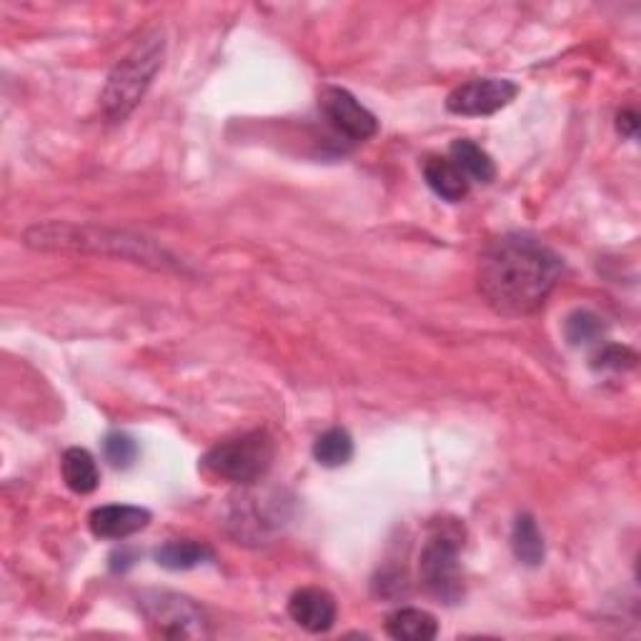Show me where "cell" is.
<instances>
[{"mask_svg": "<svg viewBox=\"0 0 641 641\" xmlns=\"http://www.w3.org/2000/svg\"><path fill=\"white\" fill-rule=\"evenodd\" d=\"M273 457L275 449L271 436L266 432H251L239 436V439L216 444L203 457V466L218 478L248 486L261 482L269 474Z\"/></svg>", "mask_w": 641, "mask_h": 641, "instance_id": "4", "label": "cell"}, {"mask_svg": "<svg viewBox=\"0 0 641 641\" xmlns=\"http://www.w3.org/2000/svg\"><path fill=\"white\" fill-rule=\"evenodd\" d=\"M511 549H514L518 562L526 566H539L543 556H547L543 537L531 514H522L516 518L514 531H511Z\"/></svg>", "mask_w": 641, "mask_h": 641, "instance_id": "16", "label": "cell"}, {"mask_svg": "<svg viewBox=\"0 0 641 641\" xmlns=\"http://www.w3.org/2000/svg\"><path fill=\"white\" fill-rule=\"evenodd\" d=\"M321 113L331 126L348 141H369L379 133V120L369 108L354 99L344 88L329 86L321 91Z\"/></svg>", "mask_w": 641, "mask_h": 641, "instance_id": "8", "label": "cell"}, {"mask_svg": "<svg viewBox=\"0 0 641 641\" xmlns=\"http://www.w3.org/2000/svg\"><path fill=\"white\" fill-rule=\"evenodd\" d=\"M637 363V354L627 346H606L602 354L597 356V369H631Z\"/></svg>", "mask_w": 641, "mask_h": 641, "instance_id": "20", "label": "cell"}, {"mask_svg": "<svg viewBox=\"0 0 641 641\" xmlns=\"http://www.w3.org/2000/svg\"><path fill=\"white\" fill-rule=\"evenodd\" d=\"M562 269V258L541 241L511 233L484 251L478 291L497 313L526 316L543 306Z\"/></svg>", "mask_w": 641, "mask_h": 641, "instance_id": "1", "label": "cell"}, {"mask_svg": "<svg viewBox=\"0 0 641 641\" xmlns=\"http://www.w3.org/2000/svg\"><path fill=\"white\" fill-rule=\"evenodd\" d=\"M518 95V86L504 78H478L459 86L449 95L446 108L457 116H493V113L507 108Z\"/></svg>", "mask_w": 641, "mask_h": 641, "instance_id": "7", "label": "cell"}, {"mask_svg": "<svg viewBox=\"0 0 641 641\" xmlns=\"http://www.w3.org/2000/svg\"><path fill=\"white\" fill-rule=\"evenodd\" d=\"M459 539L451 534H436L421 551L419 574L426 591L444 604H457L464 597V574L459 562Z\"/></svg>", "mask_w": 641, "mask_h": 641, "instance_id": "6", "label": "cell"}, {"mask_svg": "<svg viewBox=\"0 0 641 641\" xmlns=\"http://www.w3.org/2000/svg\"><path fill=\"white\" fill-rule=\"evenodd\" d=\"M289 614L302 629L323 634L336 624V599L319 587L298 589L289 602Z\"/></svg>", "mask_w": 641, "mask_h": 641, "instance_id": "9", "label": "cell"}, {"mask_svg": "<svg viewBox=\"0 0 641 641\" xmlns=\"http://www.w3.org/2000/svg\"><path fill=\"white\" fill-rule=\"evenodd\" d=\"M103 457L113 469H128L138 459V444L128 434L113 432L103 441Z\"/></svg>", "mask_w": 641, "mask_h": 641, "instance_id": "19", "label": "cell"}, {"mask_svg": "<svg viewBox=\"0 0 641 641\" xmlns=\"http://www.w3.org/2000/svg\"><path fill=\"white\" fill-rule=\"evenodd\" d=\"M424 178H426V183L432 185V191L436 193V196H441L444 201L457 203L461 198H466L469 178L461 174L457 166H453L451 158H439V156L426 158Z\"/></svg>", "mask_w": 641, "mask_h": 641, "instance_id": "12", "label": "cell"}, {"mask_svg": "<svg viewBox=\"0 0 641 641\" xmlns=\"http://www.w3.org/2000/svg\"><path fill=\"white\" fill-rule=\"evenodd\" d=\"M61 472H63V482H66L68 489L73 493H93L99 489V466H95V461L91 453L86 449H78V446H73L66 453H63V461H61Z\"/></svg>", "mask_w": 641, "mask_h": 641, "instance_id": "14", "label": "cell"}, {"mask_svg": "<svg viewBox=\"0 0 641 641\" xmlns=\"http://www.w3.org/2000/svg\"><path fill=\"white\" fill-rule=\"evenodd\" d=\"M26 246L38 251H78V254L116 256L124 261L143 264L151 269H174L176 261L156 243L133 236L126 231L99 229V226L73 223H43L26 231Z\"/></svg>", "mask_w": 641, "mask_h": 641, "instance_id": "2", "label": "cell"}, {"mask_svg": "<svg viewBox=\"0 0 641 641\" xmlns=\"http://www.w3.org/2000/svg\"><path fill=\"white\" fill-rule=\"evenodd\" d=\"M449 158L453 161V166L469 178V181L491 183L493 176H497V168H493V161L489 153H486L482 145L469 141V138H459V141L451 143Z\"/></svg>", "mask_w": 641, "mask_h": 641, "instance_id": "13", "label": "cell"}, {"mask_svg": "<svg viewBox=\"0 0 641 641\" xmlns=\"http://www.w3.org/2000/svg\"><path fill=\"white\" fill-rule=\"evenodd\" d=\"M602 334H604V323L597 313L574 311L569 319H566V338H569L574 346L591 344V341L602 338Z\"/></svg>", "mask_w": 641, "mask_h": 641, "instance_id": "18", "label": "cell"}, {"mask_svg": "<svg viewBox=\"0 0 641 641\" xmlns=\"http://www.w3.org/2000/svg\"><path fill=\"white\" fill-rule=\"evenodd\" d=\"M386 634L399 641H432L439 634V624L424 608H396L386 619Z\"/></svg>", "mask_w": 641, "mask_h": 641, "instance_id": "11", "label": "cell"}, {"mask_svg": "<svg viewBox=\"0 0 641 641\" xmlns=\"http://www.w3.org/2000/svg\"><path fill=\"white\" fill-rule=\"evenodd\" d=\"M210 559H214V549L206 547V543L191 541V539L168 541L156 551L158 566H164V569H168V572L196 569V566L210 562Z\"/></svg>", "mask_w": 641, "mask_h": 641, "instance_id": "15", "label": "cell"}, {"mask_svg": "<svg viewBox=\"0 0 641 641\" xmlns=\"http://www.w3.org/2000/svg\"><path fill=\"white\" fill-rule=\"evenodd\" d=\"M88 524L99 539H128L151 524V511L128 504L99 507L91 511Z\"/></svg>", "mask_w": 641, "mask_h": 641, "instance_id": "10", "label": "cell"}, {"mask_svg": "<svg viewBox=\"0 0 641 641\" xmlns=\"http://www.w3.org/2000/svg\"><path fill=\"white\" fill-rule=\"evenodd\" d=\"M354 457V439L346 428H329L313 444V459L326 469L346 466Z\"/></svg>", "mask_w": 641, "mask_h": 641, "instance_id": "17", "label": "cell"}, {"mask_svg": "<svg viewBox=\"0 0 641 641\" xmlns=\"http://www.w3.org/2000/svg\"><path fill=\"white\" fill-rule=\"evenodd\" d=\"M164 34H151L138 40L136 48L111 70L103 88V113L111 120H126L149 91L151 80L164 63Z\"/></svg>", "mask_w": 641, "mask_h": 641, "instance_id": "3", "label": "cell"}, {"mask_svg": "<svg viewBox=\"0 0 641 641\" xmlns=\"http://www.w3.org/2000/svg\"><path fill=\"white\" fill-rule=\"evenodd\" d=\"M138 606L153 629V634L164 639H203L208 637L206 614L189 597L174 591H145L138 599Z\"/></svg>", "mask_w": 641, "mask_h": 641, "instance_id": "5", "label": "cell"}, {"mask_svg": "<svg viewBox=\"0 0 641 641\" xmlns=\"http://www.w3.org/2000/svg\"><path fill=\"white\" fill-rule=\"evenodd\" d=\"M616 128H619L621 136L634 138L639 131V116L637 111H621L619 118H616Z\"/></svg>", "mask_w": 641, "mask_h": 641, "instance_id": "21", "label": "cell"}]
</instances>
